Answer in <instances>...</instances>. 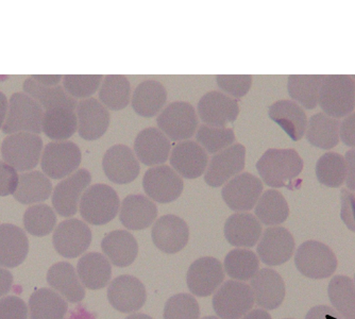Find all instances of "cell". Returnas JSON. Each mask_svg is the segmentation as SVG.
I'll return each instance as SVG.
<instances>
[{"instance_id":"obj_1","label":"cell","mask_w":355,"mask_h":319,"mask_svg":"<svg viewBox=\"0 0 355 319\" xmlns=\"http://www.w3.org/2000/svg\"><path fill=\"white\" fill-rule=\"evenodd\" d=\"M257 169L263 182L280 189L288 187L300 175L303 160L295 149H267L257 161Z\"/></svg>"},{"instance_id":"obj_2","label":"cell","mask_w":355,"mask_h":319,"mask_svg":"<svg viewBox=\"0 0 355 319\" xmlns=\"http://www.w3.org/2000/svg\"><path fill=\"white\" fill-rule=\"evenodd\" d=\"M318 103L333 119L348 117L355 107L354 80L346 75L324 76Z\"/></svg>"},{"instance_id":"obj_3","label":"cell","mask_w":355,"mask_h":319,"mask_svg":"<svg viewBox=\"0 0 355 319\" xmlns=\"http://www.w3.org/2000/svg\"><path fill=\"white\" fill-rule=\"evenodd\" d=\"M121 200L119 194L110 185L94 184L83 193L80 200L81 217L93 226H103L119 214Z\"/></svg>"},{"instance_id":"obj_4","label":"cell","mask_w":355,"mask_h":319,"mask_svg":"<svg viewBox=\"0 0 355 319\" xmlns=\"http://www.w3.org/2000/svg\"><path fill=\"white\" fill-rule=\"evenodd\" d=\"M295 265L306 278L322 280L333 276L338 262L330 247L317 241H306L297 249Z\"/></svg>"},{"instance_id":"obj_5","label":"cell","mask_w":355,"mask_h":319,"mask_svg":"<svg viewBox=\"0 0 355 319\" xmlns=\"http://www.w3.org/2000/svg\"><path fill=\"white\" fill-rule=\"evenodd\" d=\"M44 110L37 101L25 93H15L11 96L7 119L3 127L5 135L19 132H42Z\"/></svg>"},{"instance_id":"obj_6","label":"cell","mask_w":355,"mask_h":319,"mask_svg":"<svg viewBox=\"0 0 355 319\" xmlns=\"http://www.w3.org/2000/svg\"><path fill=\"white\" fill-rule=\"evenodd\" d=\"M43 139L35 133L19 132L9 135L1 144V155L7 164L17 171H28L39 164Z\"/></svg>"},{"instance_id":"obj_7","label":"cell","mask_w":355,"mask_h":319,"mask_svg":"<svg viewBox=\"0 0 355 319\" xmlns=\"http://www.w3.org/2000/svg\"><path fill=\"white\" fill-rule=\"evenodd\" d=\"M254 301L250 285L229 280L213 297V309L220 319H241L252 310Z\"/></svg>"},{"instance_id":"obj_8","label":"cell","mask_w":355,"mask_h":319,"mask_svg":"<svg viewBox=\"0 0 355 319\" xmlns=\"http://www.w3.org/2000/svg\"><path fill=\"white\" fill-rule=\"evenodd\" d=\"M81 150L73 141H51L42 155L41 166L47 177L60 180L71 175L81 163Z\"/></svg>"},{"instance_id":"obj_9","label":"cell","mask_w":355,"mask_h":319,"mask_svg":"<svg viewBox=\"0 0 355 319\" xmlns=\"http://www.w3.org/2000/svg\"><path fill=\"white\" fill-rule=\"evenodd\" d=\"M157 126L171 141L191 139L198 126L195 107L185 101L169 103L157 117Z\"/></svg>"},{"instance_id":"obj_10","label":"cell","mask_w":355,"mask_h":319,"mask_svg":"<svg viewBox=\"0 0 355 319\" xmlns=\"http://www.w3.org/2000/svg\"><path fill=\"white\" fill-rule=\"evenodd\" d=\"M144 191L153 200L169 203L181 196L184 187L180 175L168 165L151 167L143 178Z\"/></svg>"},{"instance_id":"obj_11","label":"cell","mask_w":355,"mask_h":319,"mask_svg":"<svg viewBox=\"0 0 355 319\" xmlns=\"http://www.w3.org/2000/svg\"><path fill=\"white\" fill-rule=\"evenodd\" d=\"M263 182L250 173H241L231 179L221 191L225 205L236 212L252 210L262 196Z\"/></svg>"},{"instance_id":"obj_12","label":"cell","mask_w":355,"mask_h":319,"mask_svg":"<svg viewBox=\"0 0 355 319\" xmlns=\"http://www.w3.org/2000/svg\"><path fill=\"white\" fill-rule=\"evenodd\" d=\"M53 242L60 255L67 259H75L89 249L92 231L83 221L67 219L55 228Z\"/></svg>"},{"instance_id":"obj_13","label":"cell","mask_w":355,"mask_h":319,"mask_svg":"<svg viewBox=\"0 0 355 319\" xmlns=\"http://www.w3.org/2000/svg\"><path fill=\"white\" fill-rule=\"evenodd\" d=\"M246 148L241 144H235L216 153L209 161L205 171V181L212 187H219L228 182L245 169Z\"/></svg>"},{"instance_id":"obj_14","label":"cell","mask_w":355,"mask_h":319,"mask_svg":"<svg viewBox=\"0 0 355 319\" xmlns=\"http://www.w3.org/2000/svg\"><path fill=\"white\" fill-rule=\"evenodd\" d=\"M91 181L89 171L81 169L58 183L53 193V205L55 212L63 217L76 215L83 193L87 191Z\"/></svg>"},{"instance_id":"obj_15","label":"cell","mask_w":355,"mask_h":319,"mask_svg":"<svg viewBox=\"0 0 355 319\" xmlns=\"http://www.w3.org/2000/svg\"><path fill=\"white\" fill-rule=\"evenodd\" d=\"M296 244L294 236L283 227H270L263 233L257 245L260 260L268 266H279L291 260Z\"/></svg>"},{"instance_id":"obj_16","label":"cell","mask_w":355,"mask_h":319,"mask_svg":"<svg viewBox=\"0 0 355 319\" xmlns=\"http://www.w3.org/2000/svg\"><path fill=\"white\" fill-rule=\"evenodd\" d=\"M225 280L223 264L211 257L195 261L187 271V282L191 294L211 296Z\"/></svg>"},{"instance_id":"obj_17","label":"cell","mask_w":355,"mask_h":319,"mask_svg":"<svg viewBox=\"0 0 355 319\" xmlns=\"http://www.w3.org/2000/svg\"><path fill=\"white\" fill-rule=\"evenodd\" d=\"M107 299L119 312H137L146 302V288L139 279L125 275L112 281L107 288Z\"/></svg>"},{"instance_id":"obj_18","label":"cell","mask_w":355,"mask_h":319,"mask_svg":"<svg viewBox=\"0 0 355 319\" xmlns=\"http://www.w3.org/2000/svg\"><path fill=\"white\" fill-rule=\"evenodd\" d=\"M103 169L107 178L116 184H128L139 177V162L132 149L125 145H114L105 151Z\"/></svg>"},{"instance_id":"obj_19","label":"cell","mask_w":355,"mask_h":319,"mask_svg":"<svg viewBox=\"0 0 355 319\" xmlns=\"http://www.w3.org/2000/svg\"><path fill=\"white\" fill-rule=\"evenodd\" d=\"M153 244L169 255L182 250L189 239L187 223L177 215H164L155 221L151 230Z\"/></svg>"},{"instance_id":"obj_20","label":"cell","mask_w":355,"mask_h":319,"mask_svg":"<svg viewBox=\"0 0 355 319\" xmlns=\"http://www.w3.org/2000/svg\"><path fill=\"white\" fill-rule=\"evenodd\" d=\"M239 114V105L235 99L218 91L209 92L198 103V115L207 126L225 128L234 123Z\"/></svg>"},{"instance_id":"obj_21","label":"cell","mask_w":355,"mask_h":319,"mask_svg":"<svg viewBox=\"0 0 355 319\" xmlns=\"http://www.w3.org/2000/svg\"><path fill=\"white\" fill-rule=\"evenodd\" d=\"M78 132L85 141L101 139L110 126L107 107L96 98H87L78 103Z\"/></svg>"},{"instance_id":"obj_22","label":"cell","mask_w":355,"mask_h":319,"mask_svg":"<svg viewBox=\"0 0 355 319\" xmlns=\"http://www.w3.org/2000/svg\"><path fill=\"white\" fill-rule=\"evenodd\" d=\"M250 287L255 303L263 310H276L284 300V281L273 269L263 268L257 271L251 279Z\"/></svg>"},{"instance_id":"obj_23","label":"cell","mask_w":355,"mask_h":319,"mask_svg":"<svg viewBox=\"0 0 355 319\" xmlns=\"http://www.w3.org/2000/svg\"><path fill=\"white\" fill-rule=\"evenodd\" d=\"M209 157L196 141H183L175 145L171 155V165L187 179L199 178L205 173Z\"/></svg>"},{"instance_id":"obj_24","label":"cell","mask_w":355,"mask_h":319,"mask_svg":"<svg viewBox=\"0 0 355 319\" xmlns=\"http://www.w3.org/2000/svg\"><path fill=\"white\" fill-rule=\"evenodd\" d=\"M168 137L157 128H146L137 135L135 150L137 157L146 166L164 164L171 153Z\"/></svg>"},{"instance_id":"obj_25","label":"cell","mask_w":355,"mask_h":319,"mask_svg":"<svg viewBox=\"0 0 355 319\" xmlns=\"http://www.w3.org/2000/svg\"><path fill=\"white\" fill-rule=\"evenodd\" d=\"M268 117L294 141H300L308 127L304 110L292 101H279L268 107Z\"/></svg>"},{"instance_id":"obj_26","label":"cell","mask_w":355,"mask_h":319,"mask_svg":"<svg viewBox=\"0 0 355 319\" xmlns=\"http://www.w3.org/2000/svg\"><path fill=\"white\" fill-rule=\"evenodd\" d=\"M29 239L25 231L12 223L0 225V266L14 268L26 260Z\"/></svg>"},{"instance_id":"obj_27","label":"cell","mask_w":355,"mask_h":319,"mask_svg":"<svg viewBox=\"0 0 355 319\" xmlns=\"http://www.w3.org/2000/svg\"><path fill=\"white\" fill-rule=\"evenodd\" d=\"M261 235L262 225L250 213H236L225 221V236L232 246L251 248L259 243Z\"/></svg>"},{"instance_id":"obj_28","label":"cell","mask_w":355,"mask_h":319,"mask_svg":"<svg viewBox=\"0 0 355 319\" xmlns=\"http://www.w3.org/2000/svg\"><path fill=\"white\" fill-rule=\"evenodd\" d=\"M157 216V205L143 195H129L121 202L119 219L129 230L147 229Z\"/></svg>"},{"instance_id":"obj_29","label":"cell","mask_w":355,"mask_h":319,"mask_svg":"<svg viewBox=\"0 0 355 319\" xmlns=\"http://www.w3.org/2000/svg\"><path fill=\"white\" fill-rule=\"evenodd\" d=\"M101 249L110 262L117 267L132 264L139 253L137 239L125 230L112 231L103 237Z\"/></svg>"},{"instance_id":"obj_30","label":"cell","mask_w":355,"mask_h":319,"mask_svg":"<svg viewBox=\"0 0 355 319\" xmlns=\"http://www.w3.org/2000/svg\"><path fill=\"white\" fill-rule=\"evenodd\" d=\"M47 282L69 302L78 303L85 299V286L69 263L59 262L53 265L47 273Z\"/></svg>"},{"instance_id":"obj_31","label":"cell","mask_w":355,"mask_h":319,"mask_svg":"<svg viewBox=\"0 0 355 319\" xmlns=\"http://www.w3.org/2000/svg\"><path fill=\"white\" fill-rule=\"evenodd\" d=\"M167 101L164 85L155 80H146L137 85L132 96V107L137 114L153 117L159 114Z\"/></svg>"},{"instance_id":"obj_32","label":"cell","mask_w":355,"mask_h":319,"mask_svg":"<svg viewBox=\"0 0 355 319\" xmlns=\"http://www.w3.org/2000/svg\"><path fill=\"white\" fill-rule=\"evenodd\" d=\"M80 281L89 290H101L111 280L110 261L98 252H89L80 259L77 266Z\"/></svg>"},{"instance_id":"obj_33","label":"cell","mask_w":355,"mask_h":319,"mask_svg":"<svg viewBox=\"0 0 355 319\" xmlns=\"http://www.w3.org/2000/svg\"><path fill=\"white\" fill-rule=\"evenodd\" d=\"M23 89L27 95L37 101L46 111L57 107H67L75 111L78 107L77 101L61 85L45 87L30 77L24 83Z\"/></svg>"},{"instance_id":"obj_34","label":"cell","mask_w":355,"mask_h":319,"mask_svg":"<svg viewBox=\"0 0 355 319\" xmlns=\"http://www.w3.org/2000/svg\"><path fill=\"white\" fill-rule=\"evenodd\" d=\"M67 311V300L51 288H40L30 297V319H64Z\"/></svg>"},{"instance_id":"obj_35","label":"cell","mask_w":355,"mask_h":319,"mask_svg":"<svg viewBox=\"0 0 355 319\" xmlns=\"http://www.w3.org/2000/svg\"><path fill=\"white\" fill-rule=\"evenodd\" d=\"M340 121L324 113H317L308 121L305 137L312 146L332 149L340 141Z\"/></svg>"},{"instance_id":"obj_36","label":"cell","mask_w":355,"mask_h":319,"mask_svg":"<svg viewBox=\"0 0 355 319\" xmlns=\"http://www.w3.org/2000/svg\"><path fill=\"white\" fill-rule=\"evenodd\" d=\"M53 183L45 173L39 171H30L19 175V187L14 198L23 205L43 202L51 197Z\"/></svg>"},{"instance_id":"obj_37","label":"cell","mask_w":355,"mask_h":319,"mask_svg":"<svg viewBox=\"0 0 355 319\" xmlns=\"http://www.w3.org/2000/svg\"><path fill=\"white\" fill-rule=\"evenodd\" d=\"M78 129V119L73 110L57 107L44 113L42 130L48 139L67 141L75 135Z\"/></svg>"},{"instance_id":"obj_38","label":"cell","mask_w":355,"mask_h":319,"mask_svg":"<svg viewBox=\"0 0 355 319\" xmlns=\"http://www.w3.org/2000/svg\"><path fill=\"white\" fill-rule=\"evenodd\" d=\"M254 213L257 218L265 226H278L288 218V203L280 191L268 189L257 201Z\"/></svg>"},{"instance_id":"obj_39","label":"cell","mask_w":355,"mask_h":319,"mask_svg":"<svg viewBox=\"0 0 355 319\" xmlns=\"http://www.w3.org/2000/svg\"><path fill=\"white\" fill-rule=\"evenodd\" d=\"M324 77L321 75L289 76L287 79L288 95L305 109H315L318 105L319 93Z\"/></svg>"},{"instance_id":"obj_40","label":"cell","mask_w":355,"mask_h":319,"mask_svg":"<svg viewBox=\"0 0 355 319\" xmlns=\"http://www.w3.org/2000/svg\"><path fill=\"white\" fill-rule=\"evenodd\" d=\"M328 296L333 309L343 319H355V283L346 276L330 281Z\"/></svg>"},{"instance_id":"obj_41","label":"cell","mask_w":355,"mask_h":319,"mask_svg":"<svg viewBox=\"0 0 355 319\" xmlns=\"http://www.w3.org/2000/svg\"><path fill=\"white\" fill-rule=\"evenodd\" d=\"M225 273L236 281L251 280L260 268V261L253 251L247 249H234L225 255Z\"/></svg>"},{"instance_id":"obj_42","label":"cell","mask_w":355,"mask_h":319,"mask_svg":"<svg viewBox=\"0 0 355 319\" xmlns=\"http://www.w3.org/2000/svg\"><path fill=\"white\" fill-rule=\"evenodd\" d=\"M130 83L125 76L110 75L101 85L99 99L110 110L119 111L130 103Z\"/></svg>"},{"instance_id":"obj_43","label":"cell","mask_w":355,"mask_h":319,"mask_svg":"<svg viewBox=\"0 0 355 319\" xmlns=\"http://www.w3.org/2000/svg\"><path fill=\"white\" fill-rule=\"evenodd\" d=\"M316 177L319 183L328 187H340L346 181L345 157L336 153H327L317 161Z\"/></svg>"},{"instance_id":"obj_44","label":"cell","mask_w":355,"mask_h":319,"mask_svg":"<svg viewBox=\"0 0 355 319\" xmlns=\"http://www.w3.org/2000/svg\"><path fill=\"white\" fill-rule=\"evenodd\" d=\"M57 225L55 211L49 205H35L28 207L24 214L26 231L33 236H46L51 234Z\"/></svg>"},{"instance_id":"obj_45","label":"cell","mask_w":355,"mask_h":319,"mask_svg":"<svg viewBox=\"0 0 355 319\" xmlns=\"http://www.w3.org/2000/svg\"><path fill=\"white\" fill-rule=\"evenodd\" d=\"M196 139L209 153H220L234 143L235 135L229 128L202 125L197 131Z\"/></svg>"},{"instance_id":"obj_46","label":"cell","mask_w":355,"mask_h":319,"mask_svg":"<svg viewBox=\"0 0 355 319\" xmlns=\"http://www.w3.org/2000/svg\"><path fill=\"white\" fill-rule=\"evenodd\" d=\"M199 316L200 308L191 295H175L165 304L164 319H199Z\"/></svg>"},{"instance_id":"obj_47","label":"cell","mask_w":355,"mask_h":319,"mask_svg":"<svg viewBox=\"0 0 355 319\" xmlns=\"http://www.w3.org/2000/svg\"><path fill=\"white\" fill-rule=\"evenodd\" d=\"M101 79V75L64 76V89L73 98H87L99 89Z\"/></svg>"},{"instance_id":"obj_48","label":"cell","mask_w":355,"mask_h":319,"mask_svg":"<svg viewBox=\"0 0 355 319\" xmlns=\"http://www.w3.org/2000/svg\"><path fill=\"white\" fill-rule=\"evenodd\" d=\"M216 81L219 89L235 98L247 95L252 85V77L249 75H218Z\"/></svg>"},{"instance_id":"obj_49","label":"cell","mask_w":355,"mask_h":319,"mask_svg":"<svg viewBox=\"0 0 355 319\" xmlns=\"http://www.w3.org/2000/svg\"><path fill=\"white\" fill-rule=\"evenodd\" d=\"M0 319H28V308L19 297L0 299Z\"/></svg>"},{"instance_id":"obj_50","label":"cell","mask_w":355,"mask_h":319,"mask_svg":"<svg viewBox=\"0 0 355 319\" xmlns=\"http://www.w3.org/2000/svg\"><path fill=\"white\" fill-rule=\"evenodd\" d=\"M17 171L5 161H0V197L14 195L19 187Z\"/></svg>"},{"instance_id":"obj_51","label":"cell","mask_w":355,"mask_h":319,"mask_svg":"<svg viewBox=\"0 0 355 319\" xmlns=\"http://www.w3.org/2000/svg\"><path fill=\"white\" fill-rule=\"evenodd\" d=\"M340 217L347 228L355 233V195L347 189L340 191Z\"/></svg>"},{"instance_id":"obj_52","label":"cell","mask_w":355,"mask_h":319,"mask_svg":"<svg viewBox=\"0 0 355 319\" xmlns=\"http://www.w3.org/2000/svg\"><path fill=\"white\" fill-rule=\"evenodd\" d=\"M340 137L348 147H355V113L345 117L340 126Z\"/></svg>"},{"instance_id":"obj_53","label":"cell","mask_w":355,"mask_h":319,"mask_svg":"<svg viewBox=\"0 0 355 319\" xmlns=\"http://www.w3.org/2000/svg\"><path fill=\"white\" fill-rule=\"evenodd\" d=\"M305 319H343L338 313L329 306H316L309 311Z\"/></svg>"},{"instance_id":"obj_54","label":"cell","mask_w":355,"mask_h":319,"mask_svg":"<svg viewBox=\"0 0 355 319\" xmlns=\"http://www.w3.org/2000/svg\"><path fill=\"white\" fill-rule=\"evenodd\" d=\"M346 161V185L351 191H355V149L347 151L345 155Z\"/></svg>"},{"instance_id":"obj_55","label":"cell","mask_w":355,"mask_h":319,"mask_svg":"<svg viewBox=\"0 0 355 319\" xmlns=\"http://www.w3.org/2000/svg\"><path fill=\"white\" fill-rule=\"evenodd\" d=\"M13 275L8 269L0 268V297L5 296L11 291Z\"/></svg>"},{"instance_id":"obj_56","label":"cell","mask_w":355,"mask_h":319,"mask_svg":"<svg viewBox=\"0 0 355 319\" xmlns=\"http://www.w3.org/2000/svg\"><path fill=\"white\" fill-rule=\"evenodd\" d=\"M31 78L37 81V83H41V85H45V87H57L59 85L60 81H61L62 76L60 75H35L32 76Z\"/></svg>"},{"instance_id":"obj_57","label":"cell","mask_w":355,"mask_h":319,"mask_svg":"<svg viewBox=\"0 0 355 319\" xmlns=\"http://www.w3.org/2000/svg\"><path fill=\"white\" fill-rule=\"evenodd\" d=\"M8 107H9V105H8L7 96L3 92H0V129H3V125H5Z\"/></svg>"},{"instance_id":"obj_58","label":"cell","mask_w":355,"mask_h":319,"mask_svg":"<svg viewBox=\"0 0 355 319\" xmlns=\"http://www.w3.org/2000/svg\"><path fill=\"white\" fill-rule=\"evenodd\" d=\"M241 319H272L271 318L270 314L267 311L264 310H252L250 312L247 313L244 317H241Z\"/></svg>"},{"instance_id":"obj_59","label":"cell","mask_w":355,"mask_h":319,"mask_svg":"<svg viewBox=\"0 0 355 319\" xmlns=\"http://www.w3.org/2000/svg\"><path fill=\"white\" fill-rule=\"evenodd\" d=\"M125 319H153V317L146 314H141V313H135V314L128 316Z\"/></svg>"},{"instance_id":"obj_60","label":"cell","mask_w":355,"mask_h":319,"mask_svg":"<svg viewBox=\"0 0 355 319\" xmlns=\"http://www.w3.org/2000/svg\"><path fill=\"white\" fill-rule=\"evenodd\" d=\"M202 319H220V318H219V317H216V316H207V317H203Z\"/></svg>"},{"instance_id":"obj_61","label":"cell","mask_w":355,"mask_h":319,"mask_svg":"<svg viewBox=\"0 0 355 319\" xmlns=\"http://www.w3.org/2000/svg\"><path fill=\"white\" fill-rule=\"evenodd\" d=\"M287 319H288V318H287Z\"/></svg>"}]
</instances>
